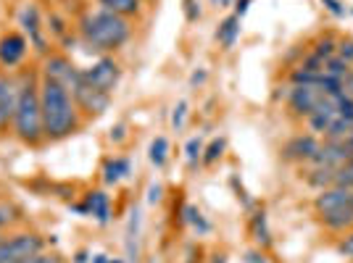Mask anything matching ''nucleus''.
Returning a JSON list of instances; mask_svg holds the SVG:
<instances>
[{"instance_id":"nucleus-1","label":"nucleus","mask_w":353,"mask_h":263,"mask_svg":"<svg viewBox=\"0 0 353 263\" xmlns=\"http://www.w3.org/2000/svg\"><path fill=\"white\" fill-rule=\"evenodd\" d=\"M40 108H43V129L48 137H66L77 127V111L69 90L61 82L45 76L40 85Z\"/></svg>"},{"instance_id":"nucleus-2","label":"nucleus","mask_w":353,"mask_h":263,"mask_svg":"<svg viewBox=\"0 0 353 263\" xmlns=\"http://www.w3.org/2000/svg\"><path fill=\"white\" fill-rule=\"evenodd\" d=\"M82 34L90 45H95L101 50H117L127 43L130 24L121 14L103 8V11H95L82 19Z\"/></svg>"},{"instance_id":"nucleus-3","label":"nucleus","mask_w":353,"mask_h":263,"mask_svg":"<svg viewBox=\"0 0 353 263\" xmlns=\"http://www.w3.org/2000/svg\"><path fill=\"white\" fill-rule=\"evenodd\" d=\"M16 134L24 143H37L45 134L43 129V108H40V87H34L30 82H24L19 90V105H16Z\"/></svg>"},{"instance_id":"nucleus-4","label":"nucleus","mask_w":353,"mask_h":263,"mask_svg":"<svg viewBox=\"0 0 353 263\" xmlns=\"http://www.w3.org/2000/svg\"><path fill=\"white\" fill-rule=\"evenodd\" d=\"M43 253V237L37 234H16L11 240H0V263H21Z\"/></svg>"},{"instance_id":"nucleus-5","label":"nucleus","mask_w":353,"mask_h":263,"mask_svg":"<svg viewBox=\"0 0 353 263\" xmlns=\"http://www.w3.org/2000/svg\"><path fill=\"white\" fill-rule=\"evenodd\" d=\"M72 95L88 114H103L105 108H108V92H101L98 87H92L88 79H85V74H82V79L72 87Z\"/></svg>"},{"instance_id":"nucleus-6","label":"nucleus","mask_w":353,"mask_h":263,"mask_svg":"<svg viewBox=\"0 0 353 263\" xmlns=\"http://www.w3.org/2000/svg\"><path fill=\"white\" fill-rule=\"evenodd\" d=\"M82 74H85V79H88L90 85H92V87H98L101 92H111L119 82V66L108 59L92 63V66L85 69Z\"/></svg>"},{"instance_id":"nucleus-7","label":"nucleus","mask_w":353,"mask_h":263,"mask_svg":"<svg viewBox=\"0 0 353 263\" xmlns=\"http://www.w3.org/2000/svg\"><path fill=\"white\" fill-rule=\"evenodd\" d=\"M351 158H353V150L345 140H330L327 145L316 150V156H314L311 161H316L319 166H324V169H335V171H338L340 166L345 161H351Z\"/></svg>"},{"instance_id":"nucleus-8","label":"nucleus","mask_w":353,"mask_h":263,"mask_svg":"<svg viewBox=\"0 0 353 263\" xmlns=\"http://www.w3.org/2000/svg\"><path fill=\"white\" fill-rule=\"evenodd\" d=\"M19 90L21 85L11 76H0V129L8 127V121L16 116L19 105Z\"/></svg>"},{"instance_id":"nucleus-9","label":"nucleus","mask_w":353,"mask_h":263,"mask_svg":"<svg viewBox=\"0 0 353 263\" xmlns=\"http://www.w3.org/2000/svg\"><path fill=\"white\" fill-rule=\"evenodd\" d=\"M322 98H324V92L316 87V85H295V87L290 90V105H293L295 114H303V116L314 114Z\"/></svg>"},{"instance_id":"nucleus-10","label":"nucleus","mask_w":353,"mask_h":263,"mask_svg":"<svg viewBox=\"0 0 353 263\" xmlns=\"http://www.w3.org/2000/svg\"><path fill=\"white\" fill-rule=\"evenodd\" d=\"M45 76H50V79H56L61 82L66 90H72L79 79H82V72L79 69H74L72 63L66 59H59V56H53V59L45 63Z\"/></svg>"},{"instance_id":"nucleus-11","label":"nucleus","mask_w":353,"mask_h":263,"mask_svg":"<svg viewBox=\"0 0 353 263\" xmlns=\"http://www.w3.org/2000/svg\"><path fill=\"white\" fill-rule=\"evenodd\" d=\"M345 205H353V190L338 187V185L330 187V190H322V195L316 198V211L319 213H330V211H338Z\"/></svg>"},{"instance_id":"nucleus-12","label":"nucleus","mask_w":353,"mask_h":263,"mask_svg":"<svg viewBox=\"0 0 353 263\" xmlns=\"http://www.w3.org/2000/svg\"><path fill=\"white\" fill-rule=\"evenodd\" d=\"M24 53H27L24 37L8 34V37L0 40V63H3V66H16L19 61L24 59Z\"/></svg>"},{"instance_id":"nucleus-13","label":"nucleus","mask_w":353,"mask_h":263,"mask_svg":"<svg viewBox=\"0 0 353 263\" xmlns=\"http://www.w3.org/2000/svg\"><path fill=\"white\" fill-rule=\"evenodd\" d=\"M21 27L27 30V34H30V40L34 43V48L43 53L45 37H43V32H40V19H37V8H34V6H27V8L21 11Z\"/></svg>"},{"instance_id":"nucleus-14","label":"nucleus","mask_w":353,"mask_h":263,"mask_svg":"<svg viewBox=\"0 0 353 263\" xmlns=\"http://www.w3.org/2000/svg\"><path fill=\"white\" fill-rule=\"evenodd\" d=\"M316 150H319V143L314 137H295L293 143L285 147V153L290 158H314Z\"/></svg>"},{"instance_id":"nucleus-15","label":"nucleus","mask_w":353,"mask_h":263,"mask_svg":"<svg viewBox=\"0 0 353 263\" xmlns=\"http://www.w3.org/2000/svg\"><path fill=\"white\" fill-rule=\"evenodd\" d=\"M88 211L101 221V224H108L111 219V203H108V195L105 192H92L88 198Z\"/></svg>"},{"instance_id":"nucleus-16","label":"nucleus","mask_w":353,"mask_h":263,"mask_svg":"<svg viewBox=\"0 0 353 263\" xmlns=\"http://www.w3.org/2000/svg\"><path fill=\"white\" fill-rule=\"evenodd\" d=\"M322 219L330 229H345V227L353 224V205H345V208H338V211L322 213Z\"/></svg>"},{"instance_id":"nucleus-17","label":"nucleus","mask_w":353,"mask_h":263,"mask_svg":"<svg viewBox=\"0 0 353 263\" xmlns=\"http://www.w3.org/2000/svg\"><path fill=\"white\" fill-rule=\"evenodd\" d=\"M348 66H351V63H345V61L340 59V56H332V59L324 61L322 74H327V76H335V79H340V82H343V79L351 74V72H348Z\"/></svg>"},{"instance_id":"nucleus-18","label":"nucleus","mask_w":353,"mask_h":263,"mask_svg":"<svg viewBox=\"0 0 353 263\" xmlns=\"http://www.w3.org/2000/svg\"><path fill=\"white\" fill-rule=\"evenodd\" d=\"M237 32H240V16H230V19L221 24V30H219V34H216V37H219L221 43L230 48V45L235 43Z\"/></svg>"},{"instance_id":"nucleus-19","label":"nucleus","mask_w":353,"mask_h":263,"mask_svg":"<svg viewBox=\"0 0 353 263\" xmlns=\"http://www.w3.org/2000/svg\"><path fill=\"white\" fill-rule=\"evenodd\" d=\"M127 174H130V161H124V158H117V161H111L105 166V182H108V185L124 179Z\"/></svg>"},{"instance_id":"nucleus-20","label":"nucleus","mask_w":353,"mask_h":263,"mask_svg":"<svg viewBox=\"0 0 353 263\" xmlns=\"http://www.w3.org/2000/svg\"><path fill=\"white\" fill-rule=\"evenodd\" d=\"M108 11H117L121 16H130V14H137V8H140V0H101Z\"/></svg>"},{"instance_id":"nucleus-21","label":"nucleus","mask_w":353,"mask_h":263,"mask_svg":"<svg viewBox=\"0 0 353 263\" xmlns=\"http://www.w3.org/2000/svg\"><path fill=\"white\" fill-rule=\"evenodd\" d=\"M166 150H169L166 137H156V140H153V145H150V163L163 166V161H166Z\"/></svg>"},{"instance_id":"nucleus-22","label":"nucleus","mask_w":353,"mask_h":263,"mask_svg":"<svg viewBox=\"0 0 353 263\" xmlns=\"http://www.w3.org/2000/svg\"><path fill=\"white\" fill-rule=\"evenodd\" d=\"M335 185H338V187H348V190H353V158L351 161H345L338 171H335Z\"/></svg>"},{"instance_id":"nucleus-23","label":"nucleus","mask_w":353,"mask_h":263,"mask_svg":"<svg viewBox=\"0 0 353 263\" xmlns=\"http://www.w3.org/2000/svg\"><path fill=\"white\" fill-rule=\"evenodd\" d=\"M311 185H316V187H327V185H335V169H324V166H319L316 171H314V176H311Z\"/></svg>"},{"instance_id":"nucleus-24","label":"nucleus","mask_w":353,"mask_h":263,"mask_svg":"<svg viewBox=\"0 0 353 263\" xmlns=\"http://www.w3.org/2000/svg\"><path fill=\"white\" fill-rule=\"evenodd\" d=\"M221 150H224V140H214V143L208 145L206 156H203V161H206V163H214L221 156Z\"/></svg>"},{"instance_id":"nucleus-25","label":"nucleus","mask_w":353,"mask_h":263,"mask_svg":"<svg viewBox=\"0 0 353 263\" xmlns=\"http://www.w3.org/2000/svg\"><path fill=\"white\" fill-rule=\"evenodd\" d=\"M185 114H188V103H176L174 108V116H172V124H174V129H182V121H185Z\"/></svg>"},{"instance_id":"nucleus-26","label":"nucleus","mask_w":353,"mask_h":263,"mask_svg":"<svg viewBox=\"0 0 353 263\" xmlns=\"http://www.w3.org/2000/svg\"><path fill=\"white\" fill-rule=\"evenodd\" d=\"M14 213H16V208H14V205H6V203L0 205V229H3L6 224H11V221L16 219Z\"/></svg>"},{"instance_id":"nucleus-27","label":"nucleus","mask_w":353,"mask_h":263,"mask_svg":"<svg viewBox=\"0 0 353 263\" xmlns=\"http://www.w3.org/2000/svg\"><path fill=\"white\" fill-rule=\"evenodd\" d=\"M21 263H63L59 258V255H45V253H37V255H32V258H27V261Z\"/></svg>"},{"instance_id":"nucleus-28","label":"nucleus","mask_w":353,"mask_h":263,"mask_svg":"<svg viewBox=\"0 0 353 263\" xmlns=\"http://www.w3.org/2000/svg\"><path fill=\"white\" fill-rule=\"evenodd\" d=\"M198 153H201V140H198V137H192L190 143H188V161L190 163L198 161Z\"/></svg>"},{"instance_id":"nucleus-29","label":"nucleus","mask_w":353,"mask_h":263,"mask_svg":"<svg viewBox=\"0 0 353 263\" xmlns=\"http://www.w3.org/2000/svg\"><path fill=\"white\" fill-rule=\"evenodd\" d=\"M338 56L345 61V63H351V61H353V43H351V40H348V43H340Z\"/></svg>"},{"instance_id":"nucleus-30","label":"nucleus","mask_w":353,"mask_h":263,"mask_svg":"<svg viewBox=\"0 0 353 263\" xmlns=\"http://www.w3.org/2000/svg\"><path fill=\"white\" fill-rule=\"evenodd\" d=\"M256 232H259V242H269V237H266V227H264V213H259V216H256Z\"/></svg>"},{"instance_id":"nucleus-31","label":"nucleus","mask_w":353,"mask_h":263,"mask_svg":"<svg viewBox=\"0 0 353 263\" xmlns=\"http://www.w3.org/2000/svg\"><path fill=\"white\" fill-rule=\"evenodd\" d=\"M340 253H343V255H348V258H353V234L343 242V245H340Z\"/></svg>"},{"instance_id":"nucleus-32","label":"nucleus","mask_w":353,"mask_h":263,"mask_svg":"<svg viewBox=\"0 0 353 263\" xmlns=\"http://www.w3.org/2000/svg\"><path fill=\"white\" fill-rule=\"evenodd\" d=\"M161 198V187H150V203H156Z\"/></svg>"},{"instance_id":"nucleus-33","label":"nucleus","mask_w":353,"mask_h":263,"mask_svg":"<svg viewBox=\"0 0 353 263\" xmlns=\"http://www.w3.org/2000/svg\"><path fill=\"white\" fill-rule=\"evenodd\" d=\"M327 6H330V11H332V14H343V11H340V6L335 3V0H327Z\"/></svg>"},{"instance_id":"nucleus-34","label":"nucleus","mask_w":353,"mask_h":263,"mask_svg":"<svg viewBox=\"0 0 353 263\" xmlns=\"http://www.w3.org/2000/svg\"><path fill=\"white\" fill-rule=\"evenodd\" d=\"M111 263H119V261H111Z\"/></svg>"}]
</instances>
